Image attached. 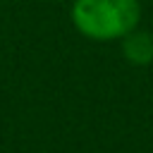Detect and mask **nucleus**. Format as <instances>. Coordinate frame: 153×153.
<instances>
[{"label":"nucleus","instance_id":"nucleus-1","mask_svg":"<svg viewBox=\"0 0 153 153\" xmlns=\"http://www.w3.org/2000/svg\"><path fill=\"white\" fill-rule=\"evenodd\" d=\"M74 29L93 41H115L141 22L139 0H74L69 10Z\"/></svg>","mask_w":153,"mask_h":153},{"label":"nucleus","instance_id":"nucleus-2","mask_svg":"<svg viewBox=\"0 0 153 153\" xmlns=\"http://www.w3.org/2000/svg\"><path fill=\"white\" fill-rule=\"evenodd\" d=\"M122 55L131 62V65H151L153 62V36L148 31H129L127 36H122Z\"/></svg>","mask_w":153,"mask_h":153}]
</instances>
